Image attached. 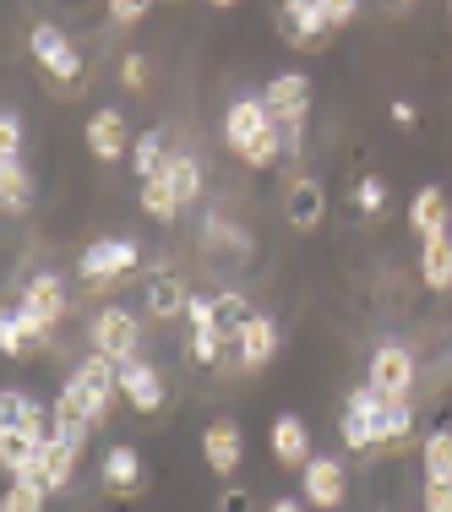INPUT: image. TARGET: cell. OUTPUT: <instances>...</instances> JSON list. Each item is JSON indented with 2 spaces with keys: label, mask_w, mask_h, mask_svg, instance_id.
<instances>
[{
  "label": "cell",
  "mask_w": 452,
  "mask_h": 512,
  "mask_svg": "<svg viewBox=\"0 0 452 512\" xmlns=\"http://www.w3.org/2000/svg\"><path fill=\"white\" fill-rule=\"evenodd\" d=\"M284 153H289V142H284V126H267L262 137H256V142H251V148L240 153V158H246L251 169H273Z\"/></svg>",
  "instance_id": "1f68e13d"
},
{
  "label": "cell",
  "mask_w": 452,
  "mask_h": 512,
  "mask_svg": "<svg viewBox=\"0 0 452 512\" xmlns=\"http://www.w3.org/2000/svg\"><path fill=\"white\" fill-rule=\"evenodd\" d=\"M148 17V0H109V22L115 28H131V22Z\"/></svg>",
  "instance_id": "ab89813d"
},
{
  "label": "cell",
  "mask_w": 452,
  "mask_h": 512,
  "mask_svg": "<svg viewBox=\"0 0 452 512\" xmlns=\"http://www.w3.org/2000/svg\"><path fill=\"white\" fill-rule=\"evenodd\" d=\"M0 158H22V120L11 115H0Z\"/></svg>",
  "instance_id": "74e56055"
},
{
  "label": "cell",
  "mask_w": 452,
  "mask_h": 512,
  "mask_svg": "<svg viewBox=\"0 0 452 512\" xmlns=\"http://www.w3.org/2000/svg\"><path fill=\"white\" fill-rule=\"evenodd\" d=\"M28 50H33V60H39L55 82H77L82 77V50L66 39V28H55V22H33V28H28Z\"/></svg>",
  "instance_id": "277c9868"
},
{
  "label": "cell",
  "mask_w": 452,
  "mask_h": 512,
  "mask_svg": "<svg viewBox=\"0 0 452 512\" xmlns=\"http://www.w3.org/2000/svg\"><path fill=\"white\" fill-rule=\"evenodd\" d=\"M120 398H131V409H142V414H158L164 409V376L148 360L120 365Z\"/></svg>",
  "instance_id": "e0dca14e"
},
{
  "label": "cell",
  "mask_w": 452,
  "mask_h": 512,
  "mask_svg": "<svg viewBox=\"0 0 452 512\" xmlns=\"http://www.w3.org/2000/svg\"><path fill=\"white\" fill-rule=\"evenodd\" d=\"M169 164V148H164V131H142L137 148H131V169H137L142 180H158Z\"/></svg>",
  "instance_id": "83f0119b"
},
{
  "label": "cell",
  "mask_w": 452,
  "mask_h": 512,
  "mask_svg": "<svg viewBox=\"0 0 452 512\" xmlns=\"http://www.w3.org/2000/svg\"><path fill=\"white\" fill-rule=\"evenodd\" d=\"M137 256H142L137 240L109 235V240H99V246H88V251H82V262H77V267H82V278H88V284L104 295V289H115L120 278H126L131 267H137Z\"/></svg>",
  "instance_id": "7a4b0ae2"
},
{
  "label": "cell",
  "mask_w": 452,
  "mask_h": 512,
  "mask_svg": "<svg viewBox=\"0 0 452 512\" xmlns=\"http://www.w3.org/2000/svg\"><path fill=\"white\" fill-rule=\"evenodd\" d=\"M425 458V480H452V425H436L420 447Z\"/></svg>",
  "instance_id": "f1b7e54d"
},
{
  "label": "cell",
  "mask_w": 452,
  "mask_h": 512,
  "mask_svg": "<svg viewBox=\"0 0 452 512\" xmlns=\"http://www.w3.org/2000/svg\"><path fill=\"white\" fill-rule=\"evenodd\" d=\"M262 109L273 126H300L305 109H311V77L305 71H284V77H273L262 88Z\"/></svg>",
  "instance_id": "8992f818"
},
{
  "label": "cell",
  "mask_w": 452,
  "mask_h": 512,
  "mask_svg": "<svg viewBox=\"0 0 452 512\" xmlns=\"http://www.w3.org/2000/svg\"><path fill=\"white\" fill-rule=\"evenodd\" d=\"M300 474H305V507H322V512L344 507L349 474H344V463H338V458H311Z\"/></svg>",
  "instance_id": "ba28073f"
},
{
  "label": "cell",
  "mask_w": 452,
  "mask_h": 512,
  "mask_svg": "<svg viewBox=\"0 0 452 512\" xmlns=\"http://www.w3.org/2000/svg\"><path fill=\"white\" fill-rule=\"evenodd\" d=\"M44 344H50V327L33 322L22 306H11L6 316H0V349H6L11 360H28L33 349H44Z\"/></svg>",
  "instance_id": "9a60e30c"
},
{
  "label": "cell",
  "mask_w": 452,
  "mask_h": 512,
  "mask_svg": "<svg viewBox=\"0 0 452 512\" xmlns=\"http://www.w3.org/2000/svg\"><path fill=\"white\" fill-rule=\"evenodd\" d=\"M33 409H39V404H33L22 387H6V393H0V425H28Z\"/></svg>",
  "instance_id": "e575fe53"
},
{
  "label": "cell",
  "mask_w": 452,
  "mask_h": 512,
  "mask_svg": "<svg viewBox=\"0 0 452 512\" xmlns=\"http://www.w3.org/2000/svg\"><path fill=\"white\" fill-rule=\"evenodd\" d=\"M44 485L39 480H11V491H6V502H0V512H44Z\"/></svg>",
  "instance_id": "d6a6232c"
},
{
  "label": "cell",
  "mask_w": 452,
  "mask_h": 512,
  "mask_svg": "<svg viewBox=\"0 0 452 512\" xmlns=\"http://www.w3.org/2000/svg\"><path fill=\"white\" fill-rule=\"evenodd\" d=\"M284 218H289V229L311 235V229L327 218V191H322V180H316V175H295V180H289V191H284Z\"/></svg>",
  "instance_id": "9c48e42d"
},
{
  "label": "cell",
  "mask_w": 452,
  "mask_h": 512,
  "mask_svg": "<svg viewBox=\"0 0 452 512\" xmlns=\"http://www.w3.org/2000/svg\"><path fill=\"white\" fill-rule=\"evenodd\" d=\"M278 33H284L289 50H322V44L333 39L316 0H289V6H278Z\"/></svg>",
  "instance_id": "52a82bcc"
},
{
  "label": "cell",
  "mask_w": 452,
  "mask_h": 512,
  "mask_svg": "<svg viewBox=\"0 0 452 512\" xmlns=\"http://www.w3.org/2000/svg\"><path fill=\"white\" fill-rule=\"evenodd\" d=\"M88 338H93V355H104L115 365H131V360H137V344H142V327H137V316H131V311L104 306L99 316H93Z\"/></svg>",
  "instance_id": "3957f363"
},
{
  "label": "cell",
  "mask_w": 452,
  "mask_h": 512,
  "mask_svg": "<svg viewBox=\"0 0 452 512\" xmlns=\"http://www.w3.org/2000/svg\"><path fill=\"white\" fill-rule=\"evenodd\" d=\"M218 512H256V496L229 485V491H218Z\"/></svg>",
  "instance_id": "b9f144b4"
},
{
  "label": "cell",
  "mask_w": 452,
  "mask_h": 512,
  "mask_svg": "<svg viewBox=\"0 0 452 512\" xmlns=\"http://www.w3.org/2000/svg\"><path fill=\"white\" fill-rule=\"evenodd\" d=\"M148 311L158 316V322H175V316L191 311V289H186V278H180L175 267H153L148 273Z\"/></svg>",
  "instance_id": "5bb4252c"
},
{
  "label": "cell",
  "mask_w": 452,
  "mask_h": 512,
  "mask_svg": "<svg viewBox=\"0 0 452 512\" xmlns=\"http://www.w3.org/2000/svg\"><path fill=\"white\" fill-rule=\"evenodd\" d=\"M55 420H60V442H71L77 453L88 447V436L99 431V425L88 420V409L77 404V393H71V387H60V398H55Z\"/></svg>",
  "instance_id": "603a6c76"
},
{
  "label": "cell",
  "mask_w": 452,
  "mask_h": 512,
  "mask_svg": "<svg viewBox=\"0 0 452 512\" xmlns=\"http://www.w3.org/2000/svg\"><path fill=\"white\" fill-rule=\"evenodd\" d=\"M28 202H33V180L22 169V158H0V207L17 218V213H28Z\"/></svg>",
  "instance_id": "d4e9b609"
},
{
  "label": "cell",
  "mask_w": 452,
  "mask_h": 512,
  "mask_svg": "<svg viewBox=\"0 0 452 512\" xmlns=\"http://www.w3.org/2000/svg\"><path fill=\"white\" fill-rule=\"evenodd\" d=\"M354 207H360L365 218H376L387 207V186H382V175H365L360 186H354Z\"/></svg>",
  "instance_id": "d590c367"
},
{
  "label": "cell",
  "mask_w": 452,
  "mask_h": 512,
  "mask_svg": "<svg viewBox=\"0 0 452 512\" xmlns=\"http://www.w3.org/2000/svg\"><path fill=\"white\" fill-rule=\"evenodd\" d=\"M316 6H322V22H327V33H338V28H349L354 22V0H316Z\"/></svg>",
  "instance_id": "8d00e7d4"
},
{
  "label": "cell",
  "mask_w": 452,
  "mask_h": 512,
  "mask_svg": "<svg viewBox=\"0 0 452 512\" xmlns=\"http://www.w3.org/2000/svg\"><path fill=\"white\" fill-rule=\"evenodd\" d=\"M273 458L284 469H305L311 463V425L300 414H278L273 420Z\"/></svg>",
  "instance_id": "ac0fdd59"
},
{
  "label": "cell",
  "mask_w": 452,
  "mask_h": 512,
  "mask_svg": "<svg viewBox=\"0 0 452 512\" xmlns=\"http://www.w3.org/2000/svg\"><path fill=\"white\" fill-rule=\"evenodd\" d=\"M66 387L77 393V404L88 409V420L104 425L109 409H115V393H120V365L104 360V355H88V360L77 365V371L66 376Z\"/></svg>",
  "instance_id": "6da1fadb"
},
{
  "label": "cell",
  "mask_w": 452,
  "mask_h": 512,
  "mask_svg": "<svg viewBox=\"0 0 452 512\" xmlns=\"http://www.w3.org/2000/svg\"><path fill=\"white\" fill-rule=\"evenodd\" d=\"M235 355H240V365H246V371H262V365L278 355V327L267 322V316H256V322L246 327V333H240Z\"/></svg>",
  "instance_id": "7402d4cb"
},
{
  "label": "cell",
  "mask_w": 452,
  "mask_h": 512,
  "mask_svg": "<svg viewBox=\"0 0 452 512\" xmlns=\"http://www.w3.org/2000/svg\"><path fill=\"white\" fill-rule=\"evenodd\" d=\"M164 180H169V191L180 197V207L202 197V164H197L191 153H169V164H164Z\"/></svg>",
  "instance_id": "484cf974"
},
{
  "label": "cell",
  "mask_w": 452,
  "mask_h": 512,
  "mask_svg": "<svg viewBox=\"0 0 452 512\" xmlns=\"http://www.w3.org/2000/svg\"><path fill=\"white\" fill-rule=\"evenodd\" d=\"M142 213L158 218V224H175V213H180V197L169 191V180L158 175V180H142Z\"/></svg>",
  "instance_id": "4dcf8cb0"
},
{
  "label": "cell",
  "mask_w": 452,
  "mask_h": 512,
  "mask_svg": "<svg viewBox=\"0 0 452 512\" xmlns=\"http://www.w3.org/2000/svg\"><path fill=\"white\" fill-rule=\"evenodd\" d=\"M420 278L436 295H452V235H436L420 246Z\"/></svg>",
  "instance_id": "44dd1931"
},
{
  "label": "cell",
  "mask_w": 452,
  "mask_h": 512,
  "mask_svg": "<svg viewBox=\"0 0 452 512\" xmlns=\"http://www.w3.org/2000/svg\"><path fill=\"white\" fill-rule=\"evenodd\" d=\"M39 458H44V442H39V436L22 431V425H0V469H6L11 480H33Z\"/></svg>",
  "instance_id": "7c38bea8"
},
{
  "label": "cell",
  "mask_w": 452,
  "mask_h": 512,
  "mask_svg": "<svg viewBox=\"0 0 452 512\" xmlns=\"http://www.w3.org/2000/svg\"><path fill=\"white\" fill-rule=\"evenodd\" d=\"M120 82H126V88H148V55H126V60H120Z\"/></svg>",
  "instance_id": "60d3db41"
},
{
  "label": "cell",
  "mask_w": 452,
  "mask_h": 512,
  "mask_svg": "<svg viewBox=\"0 0 452 512\" xmlns=\"http://www.w3.org/2000/svg\"><path fill=\"white\" fill-rule=\"evenodd\" d=\"M104 491L109 496H137L142 491V458H137V447H109V458H104Z\"/></svg>",
  "instance_id": "ffe728a7"
},
{
  "label": "cell",
  "mask_w": 452,
  "mask_h": 512,
  "mask_svg": "<svg viewBox=\"0 0 452 512\" xmlns=\"http://www.w3.org/2000/svg\"><path fill=\"white\" fill-rule=\"evenodd\" d=\"M71 474H77V447H71V442H50V447H44V458H39V469H33V480H39L44 491H66Z\"/></svg>",
  "instance_id": "cb8c5ba5"
},
{
  "label": "cell",
  "mask_w": 452,
  "mask_h": 512,
  "mask_svg": "<svg viewBox=\"0 0 452 512\" xmlns=\"http://www.w3.org/2000/svg\"><path fill=\"white\" fill-rule=\"evenodd\" d=\"M338 436L349 442V453H365V447H376V425L365 420V414L344 409V420H338Z\"/></svg>",
  "instance_id": "836d02e7"
},
{
  "label": "cell",
  "mask_w": 452,
  "mask_h": 512,
  "mask_svg": "<svg viewBox=\"0 0 452 512\" xmlns=\"http://www.w3.org/2000/svg\"><path fill=\"white\" fill-rule=\"evenodd\" d=\"M267 126H273V120H267L262 99H235V104H229V115H224V142H229L235 153H246Z\"/></svg>",
  "instance_id": "d6986e66"
},
{
  "label": "cell",
  "mask_w": 452,
  "mask_h": 512,
  "mask_svg": "<svg viewBox=\"0 0 452 512\" xmlns=\"http://www.w3.org/2000/svg\"><path fill=\"white\" fill-rule=\"evenodd\" d=\"M420 507H425V512H452V480H425Z\"/></svg>",
  "instance_id": "f35d334b"
},
{
  "label": "cell",
  "mask_w": 452,
  "mask_h": 512,
  "mask_svg": "<svg viewBox=\"0 0 452 512\" xmlns=\"http://www.w3.org/2000/svg\"><path fill=\"white\" fill-rule=\"evenodd\" d=\"M393 126H403V131H414V126H420V109H414L409 99H393Z\"/></svg>",
  "instance_id": "7bdbcfd3"
},
{
  "label": "cell",
  "mask_w": 452,
  "mask_h": 512,
  "mask_svg": "<svg viewBox=\"0 0 452 512\" xmlns=\"http://www.w3.org/2000/svg\"><path fill=\"white\" fill-rule=\"evenodd\" d=\"M409 229L420 240H436V235H452V207L442 197V186H420L409 202Z\"/></svg>",
  "instance_id": "2e32d148"
},
{
  "label": "cell",
  "mask_w": 452,
  "mask_h": 512,
  "mask_svg": "<svg viewBox=\"0 0 452 512\" xmlns=\"http://www.w3.org/2000/svg\"><path fill=\"white\" fill-rule=\"evenodd\" d=\"M256 322V311H251V300L240 295V289H229V295H218V338L224 344H240V333Z\"/></svg>",
  "instance_id": "4316f807"
},
{
  "label": "cell",
  "mask_w": 452,
  "mask_h": 512,
  "mask_svg": "<svg viewBox=\"0 0 452 512\" xmlns=\"http://www.w3.org/2000/svg\"><path fill=\"white\" fill-rule=\"evenodd\" d=\"M409 436H414V409L409 404H393V409H387V420L376 425V447L403 453V447H409Z\"/></svg>",
  "instance_id": "f546056e"
},
{
  "label": "cell",
  "mask_w": 452,
  "mask_h": 512,
  "mask_svg": "<svg viewBox=\"0 0 452 512\" xmlns=\"http://www.w3.org/2000/svg\"><path fill=\"white\" fill-rule=\"evenodd\" d=\"M273 512H305V496H284V502H273Z\"/></svg>",
  "instance_id": "ee69618b"
},
{
  "label": "cell",
  "mask_w": 452,
  "mask_h": 512,
  "mask_svg": "<svg viewBox=\"0 0 452 512\" xmlns=\"http://www.w3.org/2000/svg\"><path fill=\"white\" fill-rule=\"evenodd\" d=\"M22 311L33 316V322H44L55 333V322L66 316V284H60L55 273H33L28 278V289H22V300H17Z\"/></svg>",
  "instance_id": "4fadbf2b"
},
{
  "label": "cell",
  "mask_w": 452,
  "mask_h": 512,
  "mask_svg": "<svg viewBox=\"0 0 452 512\" xmlns=\"http://www.w3.org/2000/svg\"><path fill=\"white\" fill-rule=\"evenodd\" d=\"M202 458H207V469H213V474H235L240 458H246V436H240V425L218 414V420L202 431Z\"/></svg>",
  "instance_id": "30bf717a"
},
{
  "label": "cell",
  "mask_w": 452,
  "mask_h": 512,
  "mask_svg": "<svg viewBox=\"0 0 452 512\" xmlns=\"http://www.w3.org/2000/svg\"><path fill=\"white\" fill-rule=\"evenodd\" d=\"M126 148H137V142H131L126 115H120V109H99V115H88V153L99 158V164L126 158Z\"/></svg>",
  "instance_id": "8fae6325"
},
{
  "label": "cell",
  "mask_w": 452,
  "mask_h": 512,
  "mask_svg": "<svg viewBox=\"0 0 452 512\" xmlns=\"http://www.w3.org/2000/svg\"><path fill=\"white\" fill-rule=\"evenodd\" d=\"M414 355L403 344H382L371 355V376H365V382L376 387V393L387 398V404H409V393H414Z\"/></svg>",
  "instance_id": "5b68a950"
}]
</instances>
